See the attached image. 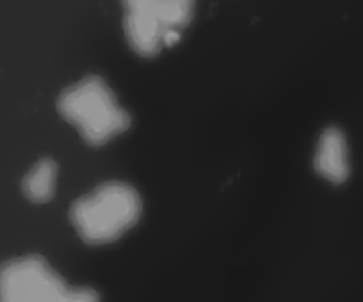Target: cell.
Here are the masks:
<instances>
[{
	"label": "cell",
	"mask_w": 363,
	"mask_h": 302,
	"mask_svg": "<svg viewBox=\"0 0 363 302\" xmlns=\"http://www.w3.org/2000/svg\"><path fill=\"white\" fill-rule=\"evenodd\" d=\"M123 29L132 50L141 57H153L164 47V36L169 33L152 8V0L125 2Z\"/></svg>",
	"instance_id": "277c9868"
},
{
	"label": "cell",
	"mask_w": 363,
	"mask_h": 302,
	"mask_svg": "<svg viewBox=\"0 0 363 302\" xmlns=\"http://www.w3.org/2000/svg\"><path fill=\"white\" fill-rule=\"evenodd\" d=\"M57 112L80 132L89 146H104L132 124L130 114L118 105L113 89L96 75L66 88L57 98Z\"/></svg>",
	"instance_id": "7a4b0ae2"
},
{
	"label": "cell",
	"mask_w": 363,
	"mask_h": 302,
	"mask_svg": "<svg viewBox=\"0 0 363 302\" xmlns=\"http://www.w3.org/2000/svg\"><path fill=\"white\" fill-rule=\"evenodd\" d=\"M141 211L143 201L134 187L125 182H106L73 201L69 221L86 244L104 245L134 228Z\"/></svg>",
	"instance_id": "6da1fadb"
},
{
	"label": "cell",
	"mask_w": 363,
	"mask_h": 302,
	"mask_svg": "<svg viewBox=\"0 0 363 302\" xmlns=\"http://www.w3.org/2000/svg\"><path fill=\"white\" fill-rule=\"evenodd\" d=\"M313 168L328 182L340 185L349 178V153L347 141L340 128L330 127L323 132L317 144Z\"/></svg>",
	"instance_id": "5b68a950"
},
{
	"label": "cell",
	"mask_w": 363,
	"mask_h": 302,
	"mask_svg": "<svg viewBox=\"0 0 363 302\" xmlns=\"http://www.w3.org/2000/svg\"><path fill=\"white\" fill-rule=\"evenodd\" d=\"M180 40H182L180 30H169V33H166V36H164V47L167 48L174 47Z\"/></svg>",
	"instance_id": "52a82bcc"
},
{
	"label": "cell",
	"mask_w": 363,
	"mask_h": 302,
	"mask_svg": "<svg viewBox=\"0 0 363 302\" xmlns=\"http://www.w3.org/2000/svg\"><path fill=\"white\" fill-rule=\"evenodd\" d=\"M0 302H100L93 288H72L40 255L0 265Z\"/></svg>",
	"instance_id": "3957f363"
},
{
	"label": "cell",
	"mask_w": 363,
	"mask_h": 302,
	"mask_svg": "<svg viewBox=\"0 0 363 302\" xmlns=\"http://www.w3.org/2000/svg\"><path fill=\"white\" fill-rule=\"evenodd\" d=\"M55 180H57V164L52 158H41L23 176V196L36 204L48 203L55 196Z\"/></svg>",
	"instance_id": "8992f818"
}]
</instances>
